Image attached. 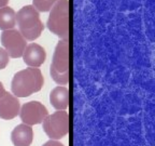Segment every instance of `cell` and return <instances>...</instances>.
I'll return each mask as SVG.
<instances>
[{
  "mask_svg": "<svg viewBox=\"0 0 155 146\" xmlns=\"http://www.w3.org/2000/svg\"><path fill=\"white\" fill-rule=\"evenodd\" d=\"M70 95L65 85H57L50 93V103L57 110H66L69 106Z\"/></svg>",
  "mask_w": 155,
  "mask_h": 146,
  "instance_id": "cell-11",
  "label": "cell"
},
{
  "mask_svg": "<svg viewBox=\"0 0 155 146\" xmlns=\"http://www.w3.org/2000/svg\"><path fill=\"white\" fill-rule=\"evenodd\" d=\"M8 3H9V0H0V9L3 7H7Z\"/></svg>",
  "mask_w": 155,
  "mask_h": 146,
  "instance_id": "cell-17",
  "label": "cell"
},
{
  "mask_svg": "<svg viewBox=\"0 0 155 146\" xmlns=\"http://www.w3.org/2000/svg\"><path fill=\"white\" fill-rule=\"evenodd\" d=\"M21 103L18 97L12 93L7 92L0 99V118L5 120H11L19 115Z\"/></svg>",
  "mask_w": 155,
  "mask_h": 146,
  "instance_id": "cell-8",
  "label": "cell"
},
{
  "mask_svg": "<svg viewBox=\"0 0 155 146\" xmlns=\"http://www.w3.org/2000/svg\"><path fill=\"white\" fill-rule=\"evenodd\" d=\"M70 67V44L69 40H59L54 50L53 60L50 66L51 77L57 85H66L69 83Z\"/></svg>",
  "mask_w": 155,
  "mask_h": 146,
  "instance_id": "cell-3",
  "label": "cell"
},
{
  "mask_svg": "<svg viewBox=\"0 0 155 146\" xmlns=\"http://www.w3.org/2000/svg\"><path fill=\"white\" fill-rule=\"evenodd\" d=\"M58 0H32V5L38 12H48Z\"/></svg>",
  "mask_w": 155,
  "mask_h": 146,
  "instance_id": "cell-13",
  "label": "cell"
},
{
  "mask_svg": "<svg viewBox=\"0 0 155 146\" xmlns=\"http://www.w3.org/2000/svg\"><path fill=\"white\" fill-rule=\"evenodd\" d=\"M1 43L9 56L12 58L22 57L25 48L27 47L26 39L14 28L3 30L1 34Z\"/></svg>",
  "mask_w": 155,
  "mask_h": 146,
  "instance_id": "cell-6",
  "label": "cell"
},
{
  "mask_svg": "<svg viewBox=\"0 0 155 146\" xmlns=\"http://www.w3.org/2000/svg\"><path fill=\"white\" fill-rule=\"evenodd\" d=\"M7 93V91H5V87H3V85H2V82H0V99L3 96V95Z\"/></svg>",
  "mask_w": 155,
  "mask_h": 146,
  "instance_id": "cell-16",
  "label": "cell"
},
{
  "mask_svg": "<svg viewBox=\"0 0 155 146\" xmlns=\"http://www.w3.org/2000/svg\"><path fill=\"white\" fill-rule=\"evenodd\" d=\"M43 83L44 78L41 71L39 68L28 67L13 76L11 90L16 97H28L41 90Z\"/></svg>",
  "mask_w": 155,
  "mask_h": 146,
  "instance_id": "cell-1",
  "label": "cell"
},
{
  "mask_svg": "<svg viewBox=\"0 0 155 146\" xmlns=\"http://www.w3.org/2000/svg\"><path fill=\"white\" fill-rule=\"evenodd\" d=\"M16 23L18 32L28 41H35L44 29L40 14L32 5L21 8L16 13Z\"/></svg>",
  "mask_w": 155,
  "mask_h": 146,
  "instance_id": "cell-4",
  "label": "cell"
},
{
  "mask_svg": "<svg viewBox=\"0 0 155 146\" xmlns=\"http://www.w3.org/2000/svg\"><path fill=\"white\" fill-rule=\"evenodd\" d=\"M43 131L51 140H61L69 132L70 121L66 110H57L54 114L48 115L42 121Z\"/></svg>",
  "mask_w": 155,
  "mask_h": 146,
  "instance_id": "cell-5",
  "label": "cell"
},
{
  "mask_svg": "<svg viewBox=\"0 0 155 146\" xmlns=\"http://www.w3.org/2000/svg\"><path fill=\"white\" fill-rule=\"evenodd\" d=\"M46 27L61 40H69L70 36V3L68 0H58L51 8Z\"/></svg>",
  "mask_w": 155,
  "mask_h": 146,
  "instance_id": "cell-2",
  "label": "cell"
},
{
  "mask_svg": "<svg viewBox=\"0 0 155 146\" xmlns=\"http://www.w3.org/2000/svg\"><path fill=\"white\" fill-rule=\"evenodd\" d=\"M42 146H65L64 144H61V142L56 141V140H50L46 143H44Z\"/></svg>",
  "mask_w": 155,
  "mask_h": 146,
  "instance_id": "cell-15",
  "label": "cell"
},
{
  "mask_svg": "<svg viewBox=\"0 0 155 146\" xmlns=\"http://www.w3.org/2000/svg\"><path fill=\"white\" fill-rule=\"evenodd\" d=\"M16 25V13L10 7H3L0 9V29L8 30L13 29Z\"/></svg>",
  "mask_w": 155,
  "mask_h": 146,
  "instance_id": "cell-12",
  "label": "cell"
},
{
  "mask_svg": "<svg viewBox=\"0 0 155 146\" xmlns=\"http://www.w3.org/2000/svg\"><path fill=\"white\" fill-rule=\"evenodd\" d=\"M23 60L29 67L38 68L45 62L46 52L42 46L38 43H30L25 48L23 53Z\"/></svg>",
  "mask_w": 155,
  "mask_h": 146,
  "instance_id": "cell-9",
  "label": "cell"
},
{
  "mask_svg": "<svg viewBox=\"0 0 155 146\" xmlns=\"http://www.w3.org/2000/svg\"><path fill=\"white\" fill-rule=\"evenodd\" d=\"M10 56L7 53L3 48H0V69H3V68L7 67V65L9 64Z\"/></svg>",
  "mask_w": 155,
  "mask_h": 146,
  "instance_id": "cell-14",
  "label": "cell"
},
{
  "mask_svg": "<svg viewBox=\"0 0 155 146\" xmlns=\"http://www.w3.org/2000/svg\"><path fill=\"white\" fill-rule=\"evenodd\" d=\"M48 115V108L38 101L25 103L19 109V117L23 123L30 127L41 123Z\"/></svg>",
  "mask_w": 155,
  "mask_h": 146,
  "instance_id": "cell-7",
  "label": "cell"
},
{
  "mask_svg": "<svg viewBox=\"0 0 155 146\" xmlns=\"http://www.w3.org/2000/svg\"><path fill=\"white\" fill-rule=\"evenodd\" d=\"M34 140V131L30 126L18 124L11 133V141L14 146H30Z\"/></svg>",
  "mask_w": 155,
  "mask_h": 146,
  "instance_id": "cell-10",
  "label": "cell"
}]
</instances>
